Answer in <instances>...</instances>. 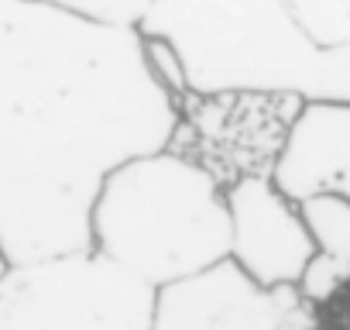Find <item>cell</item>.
Returning a JSON list of instances; mask_svg holds the SVG:
<instances>
[{
	"label": "cell",
	"mask_w": 350,
	"mask_h": 330,
	"mask_svg": "<svg viewBox=\"0 0 350 330\" xmlns=\"http://www.w3.org/2000/svg\"><path fill=\"white\" fill-rule=\"evenodd\" d=\"M183 124L137 31L0 0V248L11 265L93 251V203Z\"/></svg>",
	"instance_id": "1"
},
{
	"label": "cell",
	"mask_w": 350,
	"mask_h": 330,
	"mask_svg": "<svg viewBox=\"0 0 350 330\" xmlns=\"http://www.w3.org/2000/svg\"><path fill=\"white\" fill-rule=\"evenodd\" d=\"M137 35L179 52L193 97L350 103V49H319L288 0H158Z\"/></svg>",
	"instance_id": "2"
},
{
	"label": "cell",
	"mask_w": 350,
	"mask_h": 330,
	"mask_svg": "<svg viewBox=\"0 0 350 330\" xmlns=\"http://www.w3.org/2000/svg\"><path fill=\"white\" fill-rule=\"evenodd\" d=\"M93 251L161 289L230 258V210L224 183L206 165L154 151L113 169L90 217Z\"/></svg>",
	"instance_id": "3"
},
{
	"label": "cell",
	"mask_w": 350,
	"mask_h": 330,
	"mask_svg": "<svg viewBox=\"0 0 350 330\" xmlns=\"http://www.w3.org/2000/svg\"><path fill=\"white\" fill-rule=\"evenodd\" d=\"M154 289L96 251L11 265L0 330H151Z\"/></svg>",
	"instance_id": "4"
},
{
	"label": "cell",
	"mask_w": 350,
	"mask_h": 330,
	"mask_svg": "<svg viewBox=\"0 0 350 330\" xmlns=\"http://www.w3.org/2000/svg\"><path fill=\"white\" fill-rule=\"evenodd\" d=\"M306 306L299 289H265L227 258L154 289L151 330H285Z\"/></svg>",
	"instance_id": "5"
},
{
	"label": "cell",
	"mask_w": 350,
	"mask_h": 330,
	"mask_svg": "<svg viewBox=\"0 0 350 330\" xmlns=\"http://www.w3.org/2000/svg\"><path fill=\"white\" fill-rule=\"evenodd\" d=\"M230 210V262L265 289H299L316 258L312 234L295 200L271 176H244L227 186Z\"/></svg>",
	"instance_id": "6"
},
{
	"label": "cell",
	"mask_w": 350,
	"mask_h": 330,
	"mask_svg": "<svg viewBox=\"0 0 350 330\" xmlns=\"http://www.w3.org/2000/svg\"><path fill=\"white\" fill-rule=\"evenodd\" d=\"M268 97H193L179 100L183 124L172 138V151H179L224 183L227 165H241L244 176H271L275 158L285 144L288 127H268L258 117Z\"/></svg>",
	"instance_id": "7"
},
{
	"label": "cell",
	"mask_w": 350,
	"mask_h": 330,
	"mask_svg": "<svg viewBox=\"0 0 350 330\" xmlns=\"http://www.w3.org/2000/svg\"><path fill=\"white\" fill-rule=\"evenodd\" d=\"M271 179L295 203L316 193L350 200V103H302Z\"/></svg>",
	"instance_id": "8"
},
{
	"label": "cell",
	"mask_w": 350,
	"mask_h": 330,
	"mask_svg": "<svg viewBox=\"0 0 350 330\" xmlns=\"http://www.w3.org/2000/svg\"><path fill=\"white\" fill-rule=\"evenodd\" d=\"M299 210L316 244V258L309 262L299 292L309 306H316L350 279V200L340 193H316L302 200Z\"/></svg>",
	"instance_id": "9"
},
{
	"label": "cell",
	"mask_w": 350,
	"mask_h": 330,
	"mask_svg": "<svg viewBox=\"0 0 350 330\" xmlns=\"http://www.w3.org/2000/svg\"><path fill=\"white\" fill-rule=\"evenodd\" d=\"M288 8L319 49H350V0H288Z\"/></svg>",
	"instance_id": "10"
},
{
	"label": "cell",
	"mask_w": 350,
	"mask_h": 330,
	"mask_svg": "<svg viewBox=\"0 0 350 330\" xmlns=\"http://www.w3.org/2000/svg\"><path fill=\"white\" fill-rule=\"evenodd\" d=\"M31 4L55 8V11L72 14L79 21H90V25H103V28H117V31H137L158 0H31Z\"/></svg>",
	"instance_id": "11"
},
{
	"label": "cell",
	"mask_w": 350,
	"mask_h": 330,
	"mask_svg": "<svg viewBox=\"0 0 350 330\" xmlns=\"http://www.w3.org/2000/svg\"><path fill=\"white\" fill-rule=\"evenodd\" d=\"M141 42H144V59H148L151 76H154L175 100H183V97L189 93V86H186V69H183L179 52H175L165 38H144V35H141Z\"/></svg>",
	"instance_id": "12"
},
{
	"label": "cell",
	"mask_w": 350,
	"mask_h": 330,
	"mask_svg": "<svg viewBox=\"0 0 350 330\" xmlns=\"http://www.w3.org/2000/svg\"><path fill=\"white\" fill-rule=\"evenodd\" d=\"M309 330H350V279L340 282L323 303L309 306Z\"/></svg>",
	"instance_id": "13"
},
{
	"label": "cell",
	"mask_w": 350,
	"mask_h": 330,
	"mask_svg": "<svg viewBox=\"0 0 350 330\" xmlns=\"http://www.w3.org/2000/svg\"><path fill=\"white\" fill-rule=\"evenodd\" d=\"M285 330H309V306H306L295 320H288V323H285Z\"/></svg>",
	"instance_id": "14"
},
{
	"label": "cell",
	"mask_w": 350,
	"mask_h": 330,
	"mask_svg": "<svg viewBox=\"0 0 350 330\" xmlns=\"http://www.w3.org/2000/svg\"><path fill=\"white\" fill-rule=\"evenodd\" d=\"M11 272V262H8V255H4V248H0V279H4Z\"/></svg>",
	"instance_id": "15"
}]
</instances>
